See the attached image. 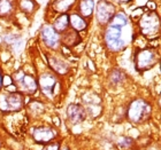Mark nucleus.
<instances>
[{
	"label": "nucleus",
	"instance_id": "6",
	"mask_svg": "<svg viewBox=\"0 0 161 150\" xmlns=\"http://www.w3.org/2000/svg\"><path fill=\"white\" fill-rule=\"evenodd\" d=\"M13 80L16 83L17 88L21 91L22 93L28 94V95H32L37 92V81L35 80L34 77L29 76V75L24 74L23 71H17L13 76Z\"/></svg>",
	"mask_w": 161,
	"mask_h": 150
},
{
	"label": "nucleus",
	"instance_id": "23",
	"mask_svg": "<svg viewBox=\"0 0 161 150\" xmlns=\"http://www.w3.org/2000/svg\"><path fill=\"white\" fill-rule=\"evenodd\" d=\"M10 83H12V79H10L9 77H5V78H3V84H5V85H9Z\"/></svg>",
	"mask_w": 161,
	"mask_h": 150
},
{
	"label": "nucleus",
	"instance_id": "10",
	"mask_svg": "<svg viewBox=\"0 0 161 150\" xmlns=\"http://www.w3.org/2000/svg\"><path fill=\"white\" fill-rule=\"evenodd\" d=\"M57 85V78L51 74H44L39 78V87L46 96H53L54 87Z\"/></svg>",
	"mask_w": 161,
	"mask_h": 150
},
{
	"label": "nucleus",
	"instance_id": "20",
	"mask_svg": "<svg viewBox=\"0 0 161 150\" xmlns=\"http://www.w3.org/2000/svg\"><path fill=\"white\" fill-rule=\"evenodd\" d=\"M20 7L24 13H31L35 9V3L32 0H20Z\"/></svg>",
	"mask_w": 161,
	"mask_h": 150
},
{
	"label": "nucleus",
	"instance_id": "16",
	"mask_svg": "<svg viewBox=\"0 0 161 150\" xmlns=\"http://www.w3.org/2000/svg\"><path fill=\"white\" fill-rule=\"evenodd\" d=\"M127 24H128V18L123 13L115 14L114 16L112 17V20L109 21V25H111V27L124 28Z\"/></svg>",
	"mask_w": 161,
	"mask_h": 150
},
{
	"label": "nucleus",
	"instance_id": "11",
	"mask_svg": "<svg viewBox=\"0 0 161 150\" xmlns=\"http://www.w3.org/2000/svg\"><path fill=\"white\" fill-rule=\"evenodd\" d=\"M42 39L47 47L57 48L59 45V34L54 30L53 27H44L42 30Z\"/></svg>",
	"mask_w": 161,
	"mask_h": 150
},
{
	"label": "nucleus",
	"instance_id": "22",
	"mask_svg": "<svg viewBox=\"0 0 161 150\" xmlns=\"http://www.w3.org/2000/svg\"><path fill=\"white\" fill-rule=\"evenodd\" d=\"M42 150H60V144L58 142H54V143L47 144L46 147H44Z\"/></svg>",
	"mask_w": 161,
	"mask_h": 150
},
{
	"label": "nucleus",
	"instance_id": "15",
	"mask_svg": "<svg viewBox=\"0 0 161 150\" xmlns=\"http://www.w3.org/2000/svg\"><path fill=\"white\" fill-rule=\"evenodd\" d=\"M78 8L83 16H91L94 9L93 0H80Z\"/></svg>",
	"mask_w": 161,
	"mask_h": 150
},
{
	"label": "nucleus",
	"instance_id": "9",
	"mask_svg": "<svg viewBox=\"0 0 161 150\" xmlns=\"http://www.w3.org/2000/svg\"><path fill=\"white\" fill-rule=\"evenodd\" d=\"M83 102L85 104L87 113L92 117H97L101 113V101L99 96L94 94H86L83 96Z\"/></svg>",
	"mask_w": 161,
	"mask_h": 150
},
{
	"label": "nucleus",
	"instance_id": "14",
	"mask_svg": "<svg viewBox=\"0 0 161 150\" xmlns=\"http://www.w3.org/2000/svg\"><path fill=\"white\" fill-rule=\"evenodd\" d=\"M69 20V24L74 28L75 30L77 31H83L86 29V22L83 20V17L78 15V14H71L70 16L68 17Z\"/></svg>",
	"mask_w": 161,
	"mask_h": 150
},
{
	"label": "nucleus",
	"instance_id": "3",
	"mask_svg": "<svg viewBox=\"0 0 161 150\" xmlns=\"http://www.w3.org/2000/svg\"><path fill=\"white\" fill-rule=\"evenodd\" d=\"M157 62H158V54L152 48H144V49L138 50L135 56L136 68L139 71L150 70L157 64Z\"/></svg>",
	"mask_w": 161,
	"mask_h": 150
},
{
	"label": "nucleus",
	"instance_id": "1",
	"mask_svg": "<svg viewBox=\"0 0 161 150\" xmlns=\"http://www.w3.org/2000/svg\"><path fill=\"white\" fill-rule=\"evenodd\" d=\"M151 111L152 108L150 103H147L144 100H138L134 101L129 106L128 109V119L130 120L131 123L134 124H141L144 123L151 117Z\"/></svg>",
	"mask_w": 161,
	"mask_h": 150
},
{
	"label": "nucleus",
	"instance_id": "8",
	"mask_svg": "<svg viewBox=\"0 0 161 150\" xmlns=\"http://www.w3.org/2000/svg\"><path fill=\"white\" fill-rule=\"evenodd\" d=\"M57 132L51 127L42 126L32 130V137L37 143H48L50 141L55 139Z\"/></svg>",
	"mask_w": 161,
	"mask_h": 150
},
{
	"label": "nucleus",
	"instance_id": "5",
	"mask_svg": "<svg viewBox=\"0 0 161 150\" xmlns=\"http://www.w3.org/2000/svg\"><path fill=\"white\" fill-rule=\"evenodd\" d=\"M139 28H141L142 34L147 37H153L155 34H158L160 30L159 16L153 12L143 15V17L139 21Z\"/></svg>",
	"mask_w": 161,
	"mask_h": 150
},
{
	"label": "nucleus",
	"instance_id": "4",
	"mask_svg": "<svg viewBox=\"0 0 161 150\" xmlns=\"http://www.w3.org/2000/svg\"><path fill=\"white\" fill-rule=\"evenodd\" d=\"M23 107V96L16 92L0 95V110L3 112L19 111Z\"/></svg>",
	"mask_w": 161,
	"mask_h": 150
},
{
	"label": "nucleus",
	"instance_id": "21",
	"mask_svg": "<svg viewBox=\"0 0 161 150\" xmlns=\"http://www.w3.org/2000/svg\"><path fill=\"white\" fill-rule=\"evenodd\" d=\"M111 80L114 84H120L124 80V75L120 70H114L111 75Z\"/></svg>",
	"mask_w": 161,
	"mask_h": 150
},
{
	"label": "nucleus",
	"instance_id": "25",
	"mask_svg": "<svg viewBox=\"0 0 161 150\" xmlns=\"http://www.w3.org/2000/svg\"><path fill=\"white\" fill-rule=\"evenodd\" d=\"M120 3H128V1H130V0H119Z\"/></svg>",
	"mask_w": 161,
	"mask_h": 150
},
{
	"label": "nucleus",
	"instance_id": "17",
	"mask_svg": "<svg viewBox=\"0 0 161 150\" xmlns=\"http://www.w3.org/2000/svg\"><path fill=\"white\" fill-rule=\"evenodd\" d=\"M75 0H55L54 3V8L60 12V13H64L68 9H70L71 7L74 6Z\"/></svg>",
	"mask_w": 161,
	"mask_h": 150
},
{
	"label": "nucleus",
	"instance_id": "12",
	"mask_svg": "<svg viewBox=\"0 0 161 150\" xmlns=\"http://www.w3.org/2000/svg\"><path fill=\"white\" fill-rule=\"evenodd\" d=\"M67 116L68 119L73 125L82 123L85 117H86V112L84 110V108H82L80 106L77 104H70L67 109Z\"/></svg>",
	"mask_w": 161,
	"mask_h": 150
},
{
	"label": "nucleus",
	"instance_id": "24",
	"mask_svg": "<svg viewBox=\"0 0 161 150\" xmlns=\"http://www.w3.org/2000/svg\"><path fill=\"white\" fill-rule=\"evenodd\" d=\"M3 86V76H1V71H0V88Z\"/></svg>",
	"mask_w": 161,
	"mask_h": 150
},
{
	"label": "nucleus",
	"instance_id": "2",
	"mask_svg": "<svg viewBox=\"0 0 161 150\" xmlns=\"http://www.w3.org/2000/svg\"><path fill=\"white\" fill-rule=\"evenodd\" d=\"M105 41H106L108 49H111L112 52H120L128 44L122 34V28L111 27V25L107 28V30L105 32Z\"/></svg>",
	"mask_w": 161,
	"mask_h": 150
},
{
	"label": "nucleus",
	"instance_id": "13",
	"mask_svg": "<svg viewBox=\"0 0 161 150\" xmlns=\"http://www.w3.org/2000/svg\"><path fill=\"white\" fill-rule=\"evenodd\" d=\"M48 63H50V67L59 75H66L68 71H69L68 64L66 63L64 60H61V59H58V57H50V59H48Z\"/></svg>",
	"mask_w": 161,
	"mask_h": 150
},
{
	"label": "nucleus",
	"instance_id": "19",
	"mask_svg": "<svg viewBox=\"0 0 161 150\" xmlns=\"http://www.w3.org/2000/svg\"><path fill=\"white\" fill-rule=\"evenodd\" d=\"M14 0H0V16L8 15L13 10Z\"/></svg>",
	"mask_w": 161,
	"mask_h": 150
},
{
	"label": "nucleus",
	"instance_id": "26",
	"mask_svg": "<svg viewBox=\"0 0 161 150\" xmlns=\"http://www.w3.org/2000/svg\"><path fill=\"white\" fill-rule=\"evenodd\" d=\"M62 150H68V149H67V148H64V149H62Z\"/></svg>",
	"mask_w": 161,
	"mask_h": 150
},
{
	"label": "nucleus",
	"instance_id": "7",
	"mask_svg": "<svg viewBox=\"0 0 161 150\" xmlns=\"http://www.w3.org/2000/svg\"><path fill=\"white\" fill-rule=\"evenodd\" d=\"M97 20L100 24H107L115 15V7L106 0H100L96 8Z\"/></svg>",
	"mask_w": 161,
	"mask_h": 150
},
{
	"label": "nucleus",
	"instance_id": "18",
	"mask_svg": "<svg viewBox=\"0 0 161 150\" xmlns=\"http://www.w3.org/2000/svg\"><path fill=\"white\" fill-rule=\"evenodd\" d=\"M68 24H69V20H68V16L66 14H62L58 17L55 22H54V30L55 31H64L67 29Z\"/></svg>",
	"mask_w": 161,
	"mask_h": 150
}]
</instances>
